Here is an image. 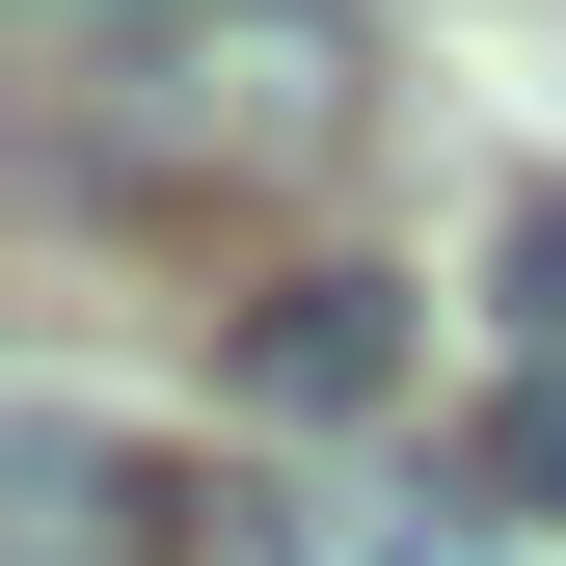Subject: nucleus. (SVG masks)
Wrapping results in <instances>:
<instances>
[{"label":"nucleus","mask_w":566,"mask_h":566,"mask_svg":"<svg viewBox=\"0 0 566 566\" xmlns=\"http://www.w3.org/2000/svg\"><path fill=\"white\" fill-rule=\"evenodd\" d=\"M217 378H243V432H378V405L432 378V297H405V270H270Z\"/></svg>","instance_id":"obj_2"},{"label":"nucleus","mask_w":566,"mask_h":566,"mask_svg":"<svg viewBox=\"0 0 566 566\" xmlns=\"http://www.w3.org/2000/svg\"><path fill=\"white\" fill-rule=\"evenodd\" d=\"M28 28H108V0H28ZM163 28H189V0H163Z\"/></svg>","instance_id":"obj_6"},{"label":"nucleus","mask_w":566,"mask_h":566,"mask_svg":"<svg viewBox=\"0 0 566 566\" xmlns=\"http://www.w3.org/2000/svg\"><path fill=\"white\" fill-rule=\"evenodd\" d=\"M0 539L28 566H163L189 539V459H135L108 405H0Z\"/></svg>","instance_id":"obj_3"},{"label":"nucleus","mask_w":566,"mask_h":566,"mask_svg":"<svg viewBox=\"0 0 566 566\" xmlns=\"http://www.w3.org/2000/svg\"><path fill=\"white\" fill-rule=\"evenodd\" d=\"M485 485H513V513H566V378L513 405V432H485Z\"/></svg>","instance_id":"obj_5"},{"label":"nucleus","mask_w":566,"mask_h":566,"mask_svg":"<svg viewBox=\"0 0 566 566\" xmlns=\"http://www.w3.org/2000/svg\"><path fill=\"white\" fill-rule=\"evenodd\" d=\"M485 297L539 324V378H566V189H513V243H485Z\"/></svg>","instance_id":"obj_4"},{"label":"nucleus","mask_w":566,"mask_h":566,"mask_svg":"<svg viewBox=\"0 0 566 566\" xmlns=\"http://www.w3.org/2000/svg\"><path fill=\"white\" fill-rule=\"evenodd\" d=\"M350 135H378V28L350 0H189V28H135L108 82L28 108L54 189H324Z\"/></svg>","instance_id":"obj_1"}]
</instances>
